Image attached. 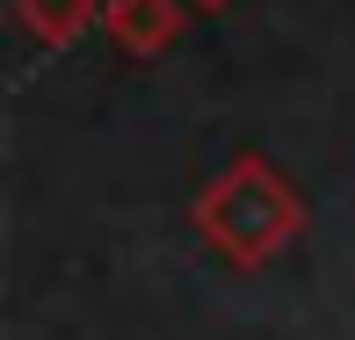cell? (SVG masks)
<instances>
[{
  "instance_id": "obj_1",
  "label": "cell",
  "mask_w": 355,
  "mask_h": 340,
  "mask_svg": "<svg viewBox=\"0 0 355 340\" xmlns=\"http://www.w3.org/2000/svg\"><path fill=\"white\" fill-rule=\"evenodd\" d=\"M189 217H196L203 247H211L225 268L254 275V268L283 261V253L304 239L312 203H304V188L290 181V174H283L268 152H232V159L211 174V181L196 188Z\"/></svg>"
},
{
  "instance_id": "obj_2",
  "label": "cell",
  "mask_w": 355,
  "mask_h": 340,
  "mask_svg": "<svg viewBox=\"0 0 355 340\" xmlns=\"http://www.w3.org/2000/svg\"><path fill=\"white\" fill-rule=\"evenodd\" d=\"M196 22V0H109L102 8V37L123 58H167Z\"/></svg>"
},
{
  "instance_id": "obj_3",
  "label": "cell",
  "mask_w": 355,
  "mask_h": 340,
  "mask_svg": "<svg viewBox=\"0 0 355 340\" xmlns=\"http://www.w3.org/2000/svg\"><path fill=\"white\" fill-rule=\"evenodd\" d=\"M109 0H15V29H22L37 51H73L94 22H102Z\"/></svg>"
},
{
  "instance_id": "obj_4",
  "label": "cell",
  "mask_w": 355,
  "mask_h": 340,
  "mask_svg": "<svg viewBox=\"0 0 355 340\" xmlns=\"http://www.w3.org/2000/svg\"><path fill=\"white\" fill-rule=\"evenodd\" d=\"M211 8H225V0H196V15H211Z\"/></svg>"
}]
</instances>
